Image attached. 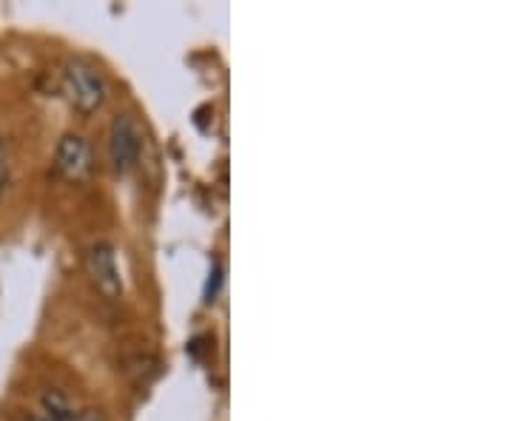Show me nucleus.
<instances>
[{
	"instance_id": "f257e3e1",
	"label": "nucleus",
	"mask_w": 512,
	"mask_h": 421,
	"mask_svg": "<svg viewBox=\"0 0 512 421\" xmlns=\"http://www.w3.org/2000/svg\"><path fill=\"white\" fill-rule=\"evenodd\" d=\"M63 92L69 97L74 109L92 114L106 103V80L86 60H72L63 72Z\"/></svg>"
},
{
	"instance_id": "7ed1b4c3",
	"label": "nucleus",
	"mask_w": 512,
	"mask_h": 421,
	"mask_svg": "<svg viewBox=\"0 0 512 421\" xmlns=\"http://www.w3.org/2000/svg\"><path fill=\"white\" fill-rule=\"evenodd\" d=\"M89 274H92L97 291L103 293L106 299H120L123 293V279H120V268H117V257L111 251V245L97 242L89 251Z\"/></svg>"
},
{
	"instance_id": "423d86ee",
	"label": "nucleus",
	"mask_w": 512,
	"mask_h": 421,
	"mask_svg": "<svg viewBox=\"0 0 512 421\" xmlns=\"http://www.w3.org/2000/svg\"><path fill=\"white\" fill-rule=\"evenodd\" d=\"M74 421H106V416L100 410H77V419Z\"/></svg>"
},
{
	"instance_id": "0eeeda50",
	"label": "nucleus",
	"mask_w": 512,
	"mask_h": 421,
	"mask_svg": "<svg viewBox=\"0 0 512 421\" xmlns=\"http://www.w3.org/2000/svg\"><path fill=\"white\" fill-rule=\"evenodd\" d=\"M23 421H49L46 416H29V419H23Z\"/></svg>"
},
{
	"instance_id": "20e7f679",
	"label": "nucleus",
	"mask_w": 512,
	"mask_h": 421,
	"mask_svg": "<svg viewBox=\"0 0 512 421\" xmlns=\"http://www.w3.org/2000/svg\"><path fill=\"white\" fill-rule=\"evenodd\" d=\"M92 168V148L80 134H66L57 146V171L66 180H80Z\"/></svg>"
},
{
	"instance_id": "39448f33",
	"label": "nucleus",
	"mask_w": 512,
	"mask_h": 421,
	"mask_svg": "<svg viewBox=\"0 0 512 421\" xmlns=\"http://www.w3.org/2000/svg\"><path fill=\"white\" fill-rule=\"evenodd\" d=\"M6 180H9V165H6V148L0 140V191L6 188Z\"/></svg>"
},
{
	"instance_id": "f03ea898",
	"label": "nucleus",
	"mask_w": 512,
	"mask_h": 421,
	"mask_svg": "<svg viewBox=\"0 0 512 421\" xmlns=\"http://www.w3.org/2000/svg\"><path fill=\"white\" fill-rule=\"evenodd\" d=\"M140 148H143L140 126H137L128 114H120V117L111 123L109 134V151L114 171H117V174H128V171L137 165V160H140Z\"/></svg>"
}]
</instances>
